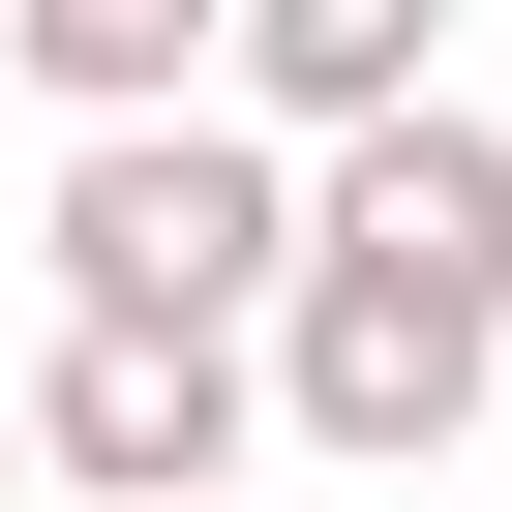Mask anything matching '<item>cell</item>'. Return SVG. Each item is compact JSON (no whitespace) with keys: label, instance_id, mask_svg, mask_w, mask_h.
Instances as JSON below:
<instances>
[{"label":"cell","instance_id":"6da1fadb","mask_svg":"<svg viewBox=\"0 0 512 512\" xmlns=\"http://www.w3.org/2000/svg\"><path fill=\"white\" fill-rule=\"evenodd\" d=\"M482 392H512V121H392V151H332V241H302L272 422L362 452V482H422Z\"/></svg>","mask_w":512,"mask_h":512},{"label":"cell","instance_id":"7a4b0ae2","mask_svg":"<svg viewBox=\"0 0 512 512\" xmlns=\"http://www.w3.org/2000/svg\"><path fill=\"white\" fill-rule=\"evenodd\" d=\"M302 241H332V181L272 121L61 151V332H302Z\"/></svg>","mask_w":512,"mask_h":512},{"label":"cell","instance_id":"3957f363","mask_svg":"<svg viewBox=\"0 0 512 512\" xmlns=\"http://www.w3.org/2000/svg\"><path fill=\"white\" fill-rule=\"evenodd\" d=\"M241 422H272L241 332H61L31 362V482H91V512H241Z\"/></svg>","mask_w":512,"mask_h":512},{"label":"cell","instance_id":"277c9868","mask_svg":"<svg viewBox=\"0 0 512 512\" xmlns=\"http://www.w3.org/2000/svg\"><path fill=\"white\" fill-rule=\"evenodd\" d=\"M241 121H272V151H392V121H452V91H422V0H241Z\"/></svg>","mask_w":512,"mask_h":512},{"label":"cell","instance_id":"5b68a950","mask_svg":"<svg viewBox=\"0 0 512 512\" xmlns=\"http://www.w3.org/2000/svg\"><path fill=\"white\" fill-rule=\"evenodd\" d=\"M0 512H31V392H0Z\"/></svg>","mask_w":512,"mask_h":512},{"label":"cell","instance_id":"8992f818","mask_svg":"<svg viewBox=\"0 0 512 512\" xmlns=\"http://www.w3.org/2000/svg\"><path fill=\"white\" fill-rule=\"evenodd\" d=\"M0 91H31V31H0Z\"/></svg>","mask_w":512,"mask_h":512}]
</instances>
